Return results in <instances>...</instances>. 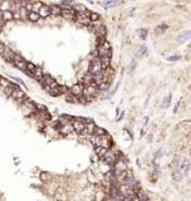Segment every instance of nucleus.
I'll return each instance as SVG.
<instances>
[{"instance_id": "f257e3e1", "label": "nucleus", "mask_w": 191, "mask_h": 201, "mask_svg": "<svg viewBox=\"0 0 191 201\" xmlns=\"http://www.w3.org/2000/svg\"><path fill=\"white\" fill-rule=\"evenodd\" d=\"M97 54H98V58H102V57H108L111 58L112 55V50H111V45L108 42H103L101 44H98L97 47Z\"/></svg>"}, {"instance_id": "f03ea898", "label": "nucleus", "mask_w": 191, "mask_h": 201, "mask_svg": "<svg viewBox=\"0 0 191 201\" xmlns=\"http://www.w3.org/2000/svg\"><path fill=\"white\" fill-rule=\"evenodd\" d=\"M98 92H100V89H98V85L94 82L86 85V87L83 88V94H84V97H86L87 99L94 98L98 94Z\"/></svg>"}, {"instance_id": "7ed1b4c3", "label": "nucleus", "mask_w": 191, "mask_h": 201, "mask_svg": "<svg viewBox=\"0 0 191 201\" xmlns=\"http://www.w3.org/2000/svg\"><path fill=\"white\" fill-rule=\"evenodd\" d=\"M102 67H101V62H100V58H96V59H92L91 63H89V72L88 73L92 74V76H96L98 73H102Z\"/></svg>"}, {"instance_id": "20e7f679", "label": "nucleus", "mask_w": 191, "mask_h": 201, "mask_svg": "<svg viewBox=\"0 0 191 201\" xmlns=\"http://www.w3.org/2000/svg\"><path fill=\"white\" fill-rule=\"evenodd\" d=\"M91 13H77L75 14V21L79 25H89L91 24V19H89Z\"/></svg>"}, {"instance_id": "39448f33", "label": "nucleus", "mask_w": 191, "mask_h": 201, "mask_svg": "<svg viewBox=\"0 0 191 201\" xmlns=\"http://www.w3.org/2000/svg\"><path fill=\"white\" fill-rule=\"evenodd\" d=\"M11 88H13V97L15 98L18 102H20V103H23L24 102V99H25V93L20 89L17 84H11Z\"/></svg>"}, {"instance_id": "423d86ee", "label": "nucleus", "mask_w": 191, "mask_h": 201, "mask_svg": "<svg viewBox=\"0 0 191 201\" xmlns=\"http://www.w3.org/2000/svg\"><path fill=\"white\" fill-rule=\"evenodd\" d=\"M22 110H23V113L25 116H29V114L35 112V104L32 100H24L22 103Z\"/></svg>"}, {"instance_id": "0eeeda50", "label": "nucleus", "mask_w": 191, "mask_h": 201, "mask_svg": "<svg viewBox=\"0 0 191 201\" xmlns=\"http://www.w3.org/2000/svg\"><path fill=\"white\" fill-rule=\"evenodd\" d=\"M103 160H104V162L107 163V165H115L116 163V161H117V159H116V155L112 152V151H107V153L104 155V157H103Z\"/></svg>"}, {"instance_id": "6e6552de", "label": "nucleus", "mask_w": 191, "mask_h": 201, "mask_svg": "<svg viewBox=\"0 0 191 201\" xmlns=\"http://www.w3.org/2000/svg\"><path fill=\"white\" fill-rule=\"evenodd\" d=\"M14 63H15V67H18L19 69L22 70H26V62L22 58V57H19L18 54L15 55V58H14Z\"/></svg>"}, {"instance_id": "1a4fd4ad", "label": "nucleus", "mask_w": 191, "mask_h": 201, "mask_svg": "<svg viewBox=\"0 0 191 201\" xmlns=\"http://www.w3.org/2000/svg\"><path fill=\"white\" fill-rule=\"evenodd\" d=\"M58 131H59L62 135L68 136V135H70L72 132H74V128H73L72 123H69V125H66V126H60V127L58 128Z\"/></svg>"}, {"instance_id": "9d476101", "label": "nucleus", "mask_w": 191, "mask_h": 201, "mask_svg": "<svg viewBox=\"0 0 191 201\" xmlns=\"http://www.w3.org/2000/svg\"><path fill=\"white\" fill-rule=\"evenodd\" d=\"M33 77H34L39 83L44 84V77H45V76H44V72L40 68H37V69H35V72L33 73Z\"/></svg>"}, {"instance_id": "9b49d317", "label": "nucleus", "mask_w": 191, "mask_h": 201, "mask_svg": "<svg viewBox=\"0 0 191 201\" xmlns=\"http://www.w3.org/2000/svg\"><path fill=\"white\" fill-rule=\"evenodd\" d=\"M189 169H190V161H189V160H185L183 162H181L180 167H179L177 170L180 171V174H181L182 176H185L187 172H189Z\"/></svg>"}, {"instance_id": "f8f14e48", "label": "nucleus", "mask_w": 191, "mask_h": 201, "mask_svg": "<svg viewBox=\"0 0 191 201\" xmlns=\"http://www.w3.org/2000/svg\"><path fill=\"white\" fill-rule=\"evenodd\" d=\"M72 126H73V128H74V131L75 132H83V130H84V127H86V123L84 122H82V121H74L73 123H72Z\"/></svg>"}, {"instance_id": "ddd939ff", "label": "nucleus", "mask_w": 191, "mask_h": 201, "mask_svg": "<svg viewBox=\"0 0 191 201\" xmlns=\"http://www.w3.org/2000/svg\"><path fill=\"white\" fill-rule=\"evenodd\" d=\"M69 93H72L73 96H75V97H79L82 93H83V88H82V85L81 84H75V85H73L72 88H70V92Z\"/></svg>"}, {"instance_id": "4468645a", "label": "nucleus", "mask_w": 191, "mask_h": 201, "mask_svg": "<svg viewBox=\"0 0 191 201\" xmlns=\"http://www.w3.org/2000/svg\"><path fill=\"white\" fill-rule=\"evenodd\" d=\"M15 53L13 52V50H10L9 48H6L5 49V52H4V54H3V57L6 59V60H9V62H14V58H15Z\"/></svg>"}, {"instance_id": "2eb2a0df", "label": "nucleus", "mask_w": 191, "mask_h": 201, "mask_svg": "<svg viewBox=\"0 0 191 201\" xmlns=\"http://www.w3.org/2000/svg\"><path fill=\"white\" fill-rule=\"evenodd\" d=\"M49 14H51V9H49L48 5H43V6H42V8L39 9V11H38V15H39L40 18H47Z\"/></svg>"}, {"instance_id": "dca6fc26", "label": "nucleus", "mask_w": 191, "mask_h": 201, "mask_svg": "<svg viewBox=\"0 0 191 201\" xmlns=\"http://www.w3.org/2000/svg\"><path fill=\"white\" fill-rule=\"evenodd\" d=\"M100 62H101L102 70H106L107 68H109V62H111V58H108V57H102V58H100Z\"/></svg>"}, {"instance_id": "f3484780", "label": "nucleus", "mask_w": 191, "mask_h": 201, "mask_svg": "<svg viewBox=\"0 0 191 201\" xmlns=\"http://www.w3.org/2000/svg\"><path fill=\"white\" fill-rule=\"evenodd\" d=\"M13 19H14L13 11H10V10H3V20H5V21H11Z\"/></svg>"}, {"instance_id": "a211bd4d", "label": "nucleus", "mask_w": 191, "mask_h": 201, "mask_svg": "<svg viewBox=\"0 0 191 201\" xmlns=\"http://www.w3.org/2000/svg\"><path fill=\"white\" fill-rule=\"evenodd\" d=\"M136 197H137L140 201H147V200H148L147 193H146L143 190H138L137 193H136Z\"/></svg>"}, {"instance_id": "6ab92c4d", "label": "nucleus", "mask_w": 191, "mask_h": 201, "mask_svg": "<svg viewBox=\"0 0 191 201\" xmlns=\"http://www.w3.org/2000/svg\"><path fill=\"white\" fill-rule=\"evenodd\" d=\"M49 9H51V14H53V15H60L62 14V8L58 5H52L49 6Z\"/></svg>"}, {"instance_id": "aec40b11", "label": "nucleus", "mask_w": 191, "mask_h": 201, "mask_svg": "<svg viewBox=\"0 0 191 201\" xmlns=\"http://www.w3.org/2000/svg\"><path fill=\"white\" fill-rule=\"evenodd\" d=\"M106 34H107V30H106V26H103V25H102L100 29L97 30V33H96V35H97V37L100 38V39H104V38H106Z\"/></svg>"}, {"instance_id": "412c9836", "label": "nucleus", "mask_w": 191, "mask_h": 201, "mask_svg": "<svg viewBox=\"0 0 191 201\" xmlns=\"http://www.w3.org/2000/svg\"><path fill=\"white\" fill-rule=\"evenodd\" d=\"M171 98H172V94H167L164 98V100H162V103H161L162 108H167V107L170 106V103H171Z\"/></svg>"}, {"instance_id": "4be33fe9", "label": "nucleus", "mask_w": 191, "mask_h": 201, "mask_svg": "<svg viewBox=\"0 0 191 201\" xmlns=\"http://www.w3.org/2000/svg\"><path fill=\"white\" fill-rule=\"evenodd\" d=\"M107 151H108L107 148H103V147H101V146L96 147V153H97L98 156H100L101 159H103V157H104V155L107 153Z\"/></svg>"}, {"instance_id": "5701e85b", "label": "nucleus", "mask_w": 191, "mask_h": 201, "mask_svg": "<svg viewBox=\"0 0 191 201\" xmlns=\"http://www.w3.org/2000/svg\"><path fill=\"white\" fill-rule=\"evenodd\" d=\"M66 100H68L69 103H75V102H78V97L73 96L72 93H68V94L66 96Z\"/></svg>"}, {"instance_id": "b1692460", "label": "nucleus", "mask_w": 191, "mask_h": 201, "mask_svg": "<svg viewBox=\"0 0 191 201\" xmlns=\"http://www.w3.org/2000/svg\"><path fill=\"white\" fill-rule=\"evenodd\" d=\"M86 85H88V84H91V83H93V76L92 74H87V76H84V78H83V81H82Z\"/></svg>"}, {"instance_id": "393cba45", "label": "nucleus", "mask_w": 191, "mask_h": 201, "mask_svg": "<svg viewBox=\"0 0 191 201\" xmlns=\"http://www.w3.org/2000/svg\"><path fill=\"white\" fill-rule=\"evenodd\" d=\"M191 38V30H186V32H183L182 34H180V37L179 39L180 40H187Z\"/></svg>"}, {"instance_id": "a878e982", "label": "nucleus", "mask_w": 191, "mask_h": 201, "mask_svg": "<svg viewBox=\"0 0 191 201\" xmlns=\"http://www.w3.org/2000/svg\"><path fill=\"white\" fill-rule=\"evenodd\" d=\"M73 9L77 10L78 13H87V8L84 5H82V4H75Z\"/></svg>"}, {"instance_id": "bb28decb", "label": "nucleus", "mask_w": 191, "mask_h": 201, "mask_svg": "<svg viewBox=\"0 0 191 201\" xmlns=\"http://www.w3.org/2000/svg\"><path fill=\"white\" fill-rule=\"evenodd\" d=\"M28 18H29V20H32V21H38L40 17L38 15V13H33V11H29V14H28Z\"/></svg>"}, {"instance_id": "cd10ccee", "label": "nucleus", "mask_w": 191, "mask_h": 201, "mask_svg": "<svg viewBox=\"0 0 191 201\" xmlns=\"http://www.w3.org/2000/svg\"><path fill=\"white\" fill-rule=\"evenodd\" d=\"M165 30H167V25H166V24H161V25L156 26V29H155V33L161 34V33H164Z\"/></svg>"}, {"instance_id": "c85d7f7f", "label": "nucleus", "mask_w": 191, "mask_h": 201, "mask_svg": "<svg viewBox=\"0 0 191 201\" xmlns=\"http://www.w3.org/2000/svg\"><path fill=\"white\" fill-rule=\"evenodd\" d=\"M172 177H174V180H175V181H181V178H182L183 176L180 174V171H179V170H175V171H174V174H172Z\"/></svg>"}, {"instance_id": "c756f323", "label": "nucleus", "mask_w": 191, "mask_h": 201, "mask_svg": "<svg viewBox=\"0 0 191 201\" xmlns=\"http://www.w3.org/2000/svg\"><path fill=\"white\" fill-rule=\"evenodd\" d=\"M147 54V47L146 45H142V47H141L140 48V50H138V57H141V58H142V57H145Z\"/></svg>"}, {"instance_id": "7c9ffc66", "label": "nucleus", "mask_w": 191, "mask_h": 201, "mask_svg": "<svg viewBox=\"0 0 191 201\" xmlns=\"http://www.w3.org/2000/svg\"><path fill=\"white\" fill-rule=\"evenodd\" d=\"M94 135H96V136H100V137H102V136H104V135H107V133H106V131L103 130V128H100V127H96V130H94Z\"/></svg>"}, {"instance_id": "2f4dec72", "label": "nucleus", "mask_w": 191, "mask_h": 201, "mask_svg": "<svg viewBox=\"0 0 191 201\" xmlns=\"http://www.w3.org/2000/svg\"><path fill=\"white\" fill-rule=\"evenodd\" d=\"M0 85H3L4 88H8V87L11 85V83L6 79V78H2V79H0Z\"/></svg>"}, {"instance_id": "473e14b6", "label": "nucleus", "mask_w": 191, "mask_h": 201, "mask_svg": "<svg viewBox=\"0 0 191 201\" xmlns=\"http://www.w3.org/2000/svg\"><path fill=\"white\" fill-rule=\"evenodd\" d=\"M35 111H39V112H47V107L44 106V104H39V103H37L35 104Z\"/></svg>"}, {"instance_id": "72a5a7b5", "label": "nucleus", "mask_w": 191, "mask_h": 201, "mask_svg": "<svg viewBox=\"0 0 191 201\" xmlns=\"http://www.w3.org/2000/svg\"><path fill=\"white\" fill-rule=\"evenodd\" d=\"M42 6H43V4H42V3H34V4H33V10H32V11H33V13H38Z\"/></svg>"}, {"instance_id": "f704fd0d", "label": "nucleus", "mask_w": 191, "mask_h": 201, "mask_svg": "<svg viewBox=\"0 0 191 201\" xmlns=\"http://www.w3.org/2000/svg\"><path fill=\"white\" fill-rule=\"evenodd\" d=\"M138 35H140L141 39H146V37H147V30H146V29H140V30H138Z\"/></svg>"}, {"instance_id": "c9c22d12", "label": "nucleus", "mask_w": 191, "mask_h": 201, "mask_svg": "<svg viewBox=\"0 0 191 201\" xmlns=\"http://www.w3.org/2000/svg\"><path fill=\"white\" fill-rule=\"evenodd\" d=\"M89 19H91V21H98V20H100V15L96 14V13H91Z\"/></svg>"}, {"instance_id": "e433bc0d", "label": "nucleus", "mask_w": 191, "mask_h": 201, "mask_svg": "<svg viewBox=\"0 0 191 201\" xmlns=\"http://www.w3.org/2000/svg\"><path fill=\"white\" fill-rule=\"evenodd\" d=\"M108 87H109V82H104V83H102V84L98 85V89L106 91V89H108Z\"/></svg>"}, {"instance_id": "4c0bfd02", "label": "nucleus", "mask_w": 191, "mask_h": 201, "mask_svg": "<svg viewBox=\"0 0 191 201\" xmlns=\"http://www.w3.org/2000/svg\"><path fill=\"white\" fill-rule=\"evenodd\" d=\"M180 59V55H170L167 57V60L168 62H176V60H179Z\"/></svg>"}, {"instance_id": "58836bf2", "label": "nucleus", "mask_w": 191, "mask_h": 201, "mask_svg": "<svg viewBox=\"0 0 191 201\" xmlns=\"http://www.w3.org/2000/svg\"><path fill=\"white\" fill-rule=\"evenodd\" d=\"M4 93H5V94L8 96V97H10V96L13 94V88H11V85H10V87H8V88H4Z\"/></svg>"}, {"instance_id": "ea45409f", "label": "nucleus", "mask_w": 191, "mask_h": 201, "mask_svg": "<svg viewBox=\"0 0 191 201\" xmlns=\"http://www.w3.org/2000/svg\"><path fill=\"white\" fill-rule=\"evenodd\" d=\"M58 92H59V94H62V93H66L67 92V87H64V85H58Z\"/></svg>"}, {"instance_id": "a19ab883", "label": "nucleus", "mask_w": 191, "mask_h": 201, "mask_svg": "<svg viewBox=\"0 0 191 201\" xmlns=\"http://www.w3.org/2000/svg\"><path fill=\"white\" fill-rule=\"evenodd\" d=\"M103 6H106V8H108V6H113V5H116L117 3L116 2H106V3H101Z\"/></svg>"}, {"instance_id": "79ce46f5", "label": "nucleus", "mask_w": 191, "mask_h": 201, "mask_svg": "<svg viewBox=\"0 0 191 201\" xmlns=\"http://www.w3.org/2000/svg\"><path fill=\"white\" fill-rule=\"evenodd\" d=\"M5 49H6L5 44H3V43H0V54H4V52H5Z\"/></svg>"}, {"instance_id": "37998d69", "label": "nucleus", "mask_w": 191, "mask_h": 201, "mask_svg": "<svg viewBox=\"0 0 191 201\" xmlns=\"http://www.w3.org/2000/svg\"><path fill=\"white\" fill-rule=\"evenodd\" d=\"M180 100H181V99H179V100H177V103L175 104V108H174V112H175V113L177 112V108H179V106H180Z\"/></svg>"}, {"instance_id": "c03bdc74", "label": "nucleus", "mask_w": 191, "mask_h": 201, "mask_svg": "<svg viewBox=\"0 0 191 201\" xmlns=\"http://www.w3.org/2000/svg\"><path fill=\"white\" fill-rule=\"evenodd\" d=\"M3 26H4V21H0V32L3 30Z\"/></svg>"}, {"instance_id": "a18cd8bd", "label": "nucleus", "mask_w": 191, "mask_h": 201, "mask_svg": "<svg viewBox=\"0 0 191 201\" xmlns=\"http://www.w3.org/2000/svg\"><path fill=\"white\" fill-rule=\"evenodd\" d=\"M0 21H3V10H0Z\"/></svg>"}, {"instance_id": "49530a36", "label": "nucleus", "mask_w": 191, "mask_h": 201, "mask_svg": "<svg viewBox=\"0 0 191 201\" xmlns=\"http://www.w3.org/2000/svg\"><path fill=\"white\" fill-rule=\"evenodd\" d=\"M147 121H148V117H145V118H143V125L147 123Z\"/></svg>"}, {"instance_id": "de8ad7c7", "label": "nucleus", "mask_w": 191, "mask_h": 201, "mask_svg": "<svg viewBox=\"0 0 191 201\" xmlns=\"http://www.w3.org/2000/svg\"><path fill=\"white\" fill-rule=\"evenodd\" d=\"M0 79H2V77H0Z\"/></svg>"}]
</instances>
